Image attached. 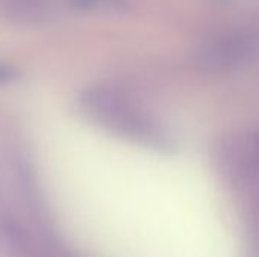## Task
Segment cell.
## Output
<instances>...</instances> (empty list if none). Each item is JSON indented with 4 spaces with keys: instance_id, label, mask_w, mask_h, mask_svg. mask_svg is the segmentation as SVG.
<instances>
[{
    "instance_id": "277c9868",
    "label": "cell",
    "mask_w": 259,
    "mask_h": 257,
    "mask_svg": "<svg viewBox=\"0 0 259 257\" xmlns=\"http://www.w3.org/2000/svg\"><path fill=\"white\" fill-rule=\"evenodd\" d=\"M53 14V0H0V18L18 24H41Z\"/></svg>"
},
{
    "instance_id": "7a4b0ae2",
    "label": "cell",
    "mask_w": 259,
    "mask_h": 257,
    "mask_svg": "<svg viewBox=\"0 0 259 257\" xmlns=\"http://www.w3.org/2000/svg\"><path fill=\"white\" fill-rule=\"evenodd\" d=\"M256 53V33L232 29L212 33L197 42L193 50V62L206 73H232L250 65Z\"/></svg>"
},
{
    "instance_id": "8992f818",
    "label": "cell",
    "mask_w": 259,
    "mask_h": 257,
    "mask_svg": "<svg viewBox=\"0 0 259 257\" xmlns=\"http://www.w3.org/2000/svg\"><path fill=\"white\" fill-rule=\"evenodd\" d=\"M15 77H17L15 68L0 61V85H6V83L12 82Z\"/></svg>"
},
{
    "instance_id": "6da1fadb",
    "label": "cell",
    "mask_w": 259,
    "mask_h": 257,
    "mask_svg": "<svg viewBox=\"0 0 259 257\" xmlns=\"http://www.w3.org/2000/svg\"><path fill=\"white\" fill-rule=\"evenodd\" d=\"M79 103L88 120L123 139L164 153L173 151L176 145L161 121L117 88L91 86L80 94Z\"/></svg>"
},
{
    "instance_id": "3957f363",
    "label": "cell",
    "mask_w": 259,
    "mask_h": 257,
    "mask_svg": "<svg viewBox=\"0 0 259 257\" xmlns=\"http://www.w3.org/2000/svg\"><path fill=\"white\" fill-rule=\"evenodd\" d=\"M219 162L225 176L237 188H247L256 182L258 142L253 133H237L219 147Z\"/></svg>"
},
{
    "instance_id": "5b68a950",
    "label": "cell",
    "mask_w": 259,
    "mask_h": 257,
    "mask_svg": "<svg viewBox=\"0 0 259 257\" xmlns=\"http://www.w3.org/2000/svg\"><path fill=\"white\" fill-rule=\"evenodd\" d=\"M77 8L83 9H94V8H103V6H118L123 3V0H71Z\"/></svg>"
}]
</instances>
